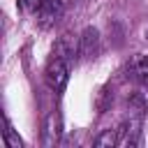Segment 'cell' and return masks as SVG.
<instances>
[{"mask_svg": "<svg viewBox=\"0 0 148 148\" xmlns=\"http://www.w3.org/2000/svg\"><path fill=\"white\" fill-rule=\"evenodd\" d=\"M42 2H44V0H18L16 5H18V9H21L23 14H37L39 7H42Z\"/></svg>", "mask_w": 148, "mask_h": 148, "instance_id": "cell-10", "label": "cell"}, {"mask_svg": "<svg viewBox=\"0 0 148 148\" xmlns=\"http://www.w3.org/2000/svg\"><path fill=\"white\" fill-rule=\"evenodd\" d=\"M44 76H46L49 88H51V90H56V92H60V90L67 86V79H69V67H67V60H62V58L53 56V58L49 60V65H46Z\"/></svg>", "mask_w": 148, "mask_h": 148, "instance_id": "cell-1", "label": "cell"}, {"mask_svg": "<svg viewBox=\"0 0 148 148\" xmlns=\"http://www.w3.org/2000/svg\"><path fill=\"white\" fill-rule=\"evenodd\" d=\"M76 51H81V46H79V42L69 32H65L62 37H58V42L53 44V56H58L62 60H72L76 56Z\"/></svg>", "mask_w": 148, "mask_h": 148, "instance_id": "cell-4", "label": "cell"}, {"mask_svg": "<svg viewBox=\"0 0 148 148\" xmlns=\"http://www.w3.org/2000/svg\"><path fill=\"white\" fill-rule=\"evenodd\" d=\"M111 102H113V92H111V88H109V86H104V88L97 92L95 106H97V111H99V113H104V111L111 106Z\"/></svg>", "mask_w": 148, "mask_h": 148, "instance_id": "cell-9", "label": "cell"}, {"mask_svg": "<svg viewBox=\"0 0 148 148\" xmlns=\"http://www.w3.org/2000/svg\"><path fill=\"white\" fill-rule=\"evenodd\" d=\"M79 46H81V53L86 58H95L99 53V46H102V37H99V30L97 28H86L79 37Z\"/></svg>", "mask_w": 148, "mask_h": 148, "instance_id": "cell-2", "label": "cell"}, {"mask_svg": "<svg viewBox=\"0 0 148 148\" xmlns=\"http://www.w3.org/2000/svg\"><path fill=\"white\" fill-rule=\"evenodd\" d=\"M116 143H120L118 130H104L102 134H97V136L92 139V146H95V148H113Z\"/></svg>", "mask_w": 148, "mask_h": 148, "instance_id": "cell-7", "label": "cell"}, {"mask_svg": "<svg viewBox=\"0 0 148 148\" xmlns=\"http://www.w3.org/2000/svg\"><path fill=\"white\" fill-rule=\"evenodd\" d=\"M134 72H136V76H139L143 83H148V56H146L143 60H136V62H134Z\"/></svg>", "mask_w": 148, "mask_h": 148, "instance_id": "cell-11", "label": "cell"}, {"mask_svg": "<svg viewBox=\"0 0 148 148\" xmlns=\"http://www.w3.org/2000/svg\"><path fill=\"white\" fill-rule=\"evenodd\" d=\"M62 136V118L58 111H53L46 118V127H44V146H56Z\"/></svg>", "mask_w": 148, "mask_h": 148, "instance_id": "cell-5", "label": "cell"}, {"mask_svg": "<svg viewBox=\"0 0 148 148\" xmlns=\"http://www.w3.org/2000/svg\"><path fill=\"white\" fill-rule=\"evenodd\" d=\"M37 16H39V25L42 28H51L62 16V2L60 0H44L39 12H37Z\"/></svg>", "mask_w": 148, "mask_h": 148, "instance_id": "cell-3", "label": "cell"}, {"mask_svg": "<svg viewBox=\"0 0 148 148\" xmlns=\"http://www.w3.org/2000/svg\"><path fill=\"white\" fill-rule=\"evenodd\" d=\"M130 118H136V120H143V116H146V111H148V102L143 99V95L141 92H134L132 97H130Z\"/></svg>", "mask_w": 148, "mask_h": 148, "instance_id": "cell-6", "label": "cell"}, {"mask_svg": "<svg viewBox=\"0 0 148 148\" xmlns=\"http://www.w3.org/2000/svg\"><path fill=\"white\" fill-rule=\"evenodd\" d=\"M2 139H5V143L9 146V148H21L23 146V141H21V136L14 132V127H12V123L5 118V130H2Z\"/></svg>", "mask_w": 148, "mask_h": 148, "instance_id": "cell-8", "label": "cell"}]
</instances>
